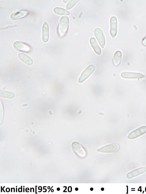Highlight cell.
Here are the masks:
<instances>
[{
	"instance_id": "obj_1",
	"label": "cell",
	"mask_w": 146,
	"mask_h": 194,
	"mask_svg": "<svg viewBox=\"0 0 146 194\" xmlns=\"http://www.w3.org/2000/svg\"><path fill=\"white\" fill-rule=\"evenodd\" d=\"M69 22L68 17L66 16L62 17L58 24L57 32L59 36L61 38L64 37L67 33Z\"/></svg>"
},
{
	"instance_id": "obj_2",
	"label": "cell",
	"mask_w": 146,
	"mask_h": 194,
	"mask_svg": "<svg viewBox=\"0 0 146 194\" xmlns=\"http://www.w3.org/2000/svg\"><path fill=\"white\" fill-rule=\"evenodd\" d=\"M95 69V66L91 64L87 67L82 73L78 79L79 83H82L93 73Z\"/></svg>"
},
{
	"instance_id": "obj_3",
	"label": "cell",
	"mask_w": 146,
	"mask_h": 194,
	"mask_svg": "<svg viewBox=\"0 0 146 194\" xmlns=\"http://www.w3.org/2000/svg\"><path fill=\"white\" fill-rule=\"evenodd\" d=\"M17 50L25 53H29L32 50L31 47L29 45L19 41L15 42L13 45Z\"/></svg>"
},
{
	"instance_id": "obj_4",
	"label": "cell",
	"mask_w": 146,
	"mask_h": 194,
	"mask_svg": "<svg viewBox=\"0 0 146 194\" xmlns=\"http://www.w3.org/2000/svg\"><path fill=\"white\" fill-rule=\"evenodd\" d=\"M94 34L100 46L102 48L104 47L106 40L102 30L100 28H96L94 31Z\"/></svg>"
},
{
	"instance_id": "obj_5",
	"label": "cell",
	"mask_w": 146,
	"mask_h": 194,
	"mask_svg": "<svg viewBox=\"0 0 146 194\" xmlns=\"http://www.w3.org/2000/svg\"><path fill=\"white\" fill-rule=\"evenodd\" d=\"M72 147L74 151L79 156L84 158L86 156L85 150L78 142L76 141L73 142L72 144Z\"/></svg>"
},
{
	"instance_id": "obj_6",
	"label": "cell",
	"mask_w": 146,
	"mask_h": 194,
	"mask_svg": "<svg viewBox=\"0 0 146 194\" xmlns=\"http://www.w3.org/2000/svg\"><path fill=\"white\" fill-rule=\"evenodd\" d=\"M146 133V126H142L131 132L127 138L132 139L136 138Z\"/></svg>"
},
{
	"instance_id": "obj_7",
	"label": "cell",
	"mask_w": 146,
	"mask_h": 194,
	"mask_svg": "<svg viewBox=\"0 0 146 194\" xmlns=\"http://www.w3.org/2000/svg\"><path fill=\"white\" fill-rule=\"evenodd\" d=\"M123 78L127 79H142L145 77V76L141 73H137L125 72L121 74Z\"/></svg>"
},
{
	"instance_id": "obj_8",
	"label": "cell",
	"mask_w": 146,
	"mask_h": 194,
	"mask_svg": "<svg viewBox=\"0 0 146 194\" xmlns=\"http://www.w3.org/2000/svg\"><path fill=\"white\" fill-rule=\"evenodd\" d=\"M119 149V145L117 144H112L104 146L98 151L104 152H116Z\"/></svg>"
},
{
	"instance_id": "obj_9",
	"label": "cell",
	"mask_w": 146,
	"mask_h": 194,
	"mask_svg": "<svg viewBox=\"0 0 146 194\" xmlns=\"http://www.w3.org/2000/svg\"><path fill=\"white\" fill-rule=\"evenodd\" d=\"M117 21L116 18L112 16L110 19V34L112 38L116 35L117 32Z\"/></svg>"
},
{
	"instance_id": "obj_10",
	"label": "cell",
	"mask_w": 146,
	"mask_h": 194,
	"mask_svg": "<svg viewBox=\"0 0 146 194\" xmlns=\"http://www.w3.org/2000/svg\"><path fill=\"white\" fill-rule=\"evenodd\" d=\"M29 13V11L27 10H21L13 13L11 15L10 17L13 20H19L26 16Z\"/></svg>"
},
{
	"instance_id": "obj_11",
	"label": "cell",
	"mask_w": 146,
	"mask_h": 194,
	"mask_svg": "<svg viewBox=\"0 0 146 194\" xmlns=\"http://www.w3.org/2000/svg\"><path fill=\"white\" fill-rule=\"evenodd\" d=\"M49 37V25L47 23L45 22L42 27V39L43 41L44 42H47L48 41Z\"/></svg>"
},
{
	"instance_id": "obj_12",
	"label": "cell",
	"mask_w": 146,
	"mask_h": 194,
	"mask_svg": "<svg viewBox=\"0 0 146 194\" xmlns=\"http://www.w3.org/2000/svg\"><path fill=\"white\" fill-rule=\"evenodd\" d=\"M19 59L23 62L28 65H32L33 63L32 59L27 55L23 53L18 54Z\"/></svg>"
},
{
	"instance_id": "obj_13",
	"label": "cell",
	"mask_w": 146,
	"mask_h": 194,
	"mask_svg": "<svg viewBox=\"0 0 146 194\" xmlns=\"http://www.w3.org/2000/svg\"><path fill=\"white\" fill-rule=\"evenodd\" d=\"M146 171V168L144 167L140 168L129 173L127 175V177L130 178L141 174Z\"/></svg>"
},
{
	"instance_id": "obj_14",
	"label": "cell",
	"mask_w": 146,
	"mask_h": 194,
	"mask_svg": "<svg viewBox=\"0 0 146 194\" xmlns=\"http://www.w3.org/2000/svg\"><path fill=\"white\" fill-rule=\"evenodd\" d=\"M90 45L95 52L99 55L101 54V49L98 45L97 42L94 37L91 38L90 40Z\"/></svg>"
},
{
	"instance_id": "obj_15",
	"label": "cell",
	"mask_w": 146,
	"mask_h": 194,
	"mask_svg": "<svg viewBox=\"0 0 146 194\" xmlns=\"http://www.w3.org/2000/svg\"><path fill=\"white\" fill-rule=\"evenodd\" d=\"M122 57V54L119 51H116L114 53L113 59V63L114 65L117 67L120 63Z\"/></svg>"
},
{
	"instance_id": "obj_16",
	"label": "cell",
	"mask_w": 146,
	"mask_h": 194,
	"mask_svg": "<svg viewBox=\"0 0 146 194\" xmlns=\"http://www.w3.org/2000/svg\"><path fill=\"white\" fill-rule=\"evenodd\" d=\"M53 11L55 13L60 15H68L70 14V13L67 10L59 7H55Z\"/></svg>"
},
{
	"instance_id": "obj_17",
	"label": "cell",
	"mask_w": 146,
	"mask_h": 194,
	"mask_svg": "<svg viewBox=\"0 0 146 194\" xmlns=\"http://www.w3.org/2000/svg\"><path fill=\"white\" fill-rule=\"evenodd\" d=\"M0 96L4 98H12L14 97L15 94L12 92L4 91L1 90Z\"/></svg>"
},
{
	"instance_id": "obj_18",
	"label": "cell",
	"mask_w": 146,
	"mask_h": 194,
	"mask_svg": "<svg viewBox=\"0 0 146 194\" xmlns=\"http://www.w3.org/2000/svg\"><path fill=\"white\" fill-rule=\"evenodd\" d=\"M79 1V0H71L67 4L66 8L69 10L73 7Z\"/></svg>"
},
{
	"instance_id": "obj_19",
	"label": "cell",
	"mask_w": 146,
	"mask_h": 194,
	"mask_svg": "<svg viewBox=\"0 0 146 194\" xmlns=\"http://www.w3.org/2000/svg\"><path fill=\"white\" fill-rule=\"evenodd\" d=\"M142 43L143 46H146V37L143 39Z\"/></svg>"
},
{
	"instance_id": "obj_20",
	"label": "cell",
	"mask_w": 146,
	"mask_h": 194,
	"mask_svg": "<svg viewBox=\"0 0 146 194\" xmlns=\"http://www.w3.org/2000/svg\"><path fill=\"white\" fill-rule=\"evenodd\" d=\"M72 191V187L71 186H69L68 188V191L69 192H71Z\"/></svg>"
},
{
	"instance_id": "obj_21",
	"label": "cell",
	"mask_w": 146,
	"mask_h": 194,
	"mask_svg": "<svg viewBox=\"0 0 146 194\" xmlns=\"http://www.w3.org/2000/svg\"><path fill=\"white\" fill-rule=\"evenodd\" d=\"M6 190L7 192H9L10 191V189L9 188H7L6 189Z\"/></svg>"
},
{
	"instance_id": "obj_22",
	"label": "cell",
	"mask_w": 146,
	"mask_h": 194,
	"mask_svg": "<svg viewBox=\"0 0 146 194\" xmlns=\"http://www.w3.org/2000/svg\"><path fill=\"white\" fill-rule=\"evenodd\" d=\"M68 0H63V2H64V3H67V2H68Z\"/></svg>"
},
{
	"instance_id": "obj_23",
	"label": "cell",
	"mask_w": 146,
	"mask_h": 194,
	"mask_svg": "<svg viewBox=\"0 0 146 194\" xmlns=\"http://www.w3.org/2000/svg\"><path fill=\"white\" fill-rule=\"evenodd\" d=\"M78 190V189L77 187H76L75 188V190L76 191H77Z\"/></svg>"
},
{
	"instance_id": "obj_24",
	"label": "cell",
	"mask_w": 146,
	"mask_h": 194,
	"mask_svg": "<svg viewBox=\"0 0 146 194\" xmlns=\"http://www.w3.org/2000/svg\"><path fill=\"white\" fill-rule=\"evenodd\" d=\"M90 189L91 191H92L93 190V188L92 187H91L90 188Z\"/></svg>"
},
{
	"instance_id": "obj_25",
	"label": "cell",
	"mask_w": 146,
	"mask_h": 194,
	"mask_svg": "<svg viewBox=\"0 0 146 194\" xmlns=\"http://www.w3.org/2000/svg\"><path fill=\"white\" fill-rule=\"evenodd\" d=\"M101 190L102 191H103L104 190V188L103 187L101 189Z\"/></svg>"
},
{
	"instance_id": "obj_26",
	"label": "cell",
	"mask_w": 146,
	"mask_h": 194,
	"mask_svg": "<svg viewBox=\"0 0 146 194\" xmlns=\"http://www.w3.org/2000/svg\"><path fill=\"white\" fill-rule=\"evenodd\" d=\"M57 190L58 191H59V190H60V188H58L57 189Z\"/></svg>"
},
{
	"instance_id": "obj_27",
	"label": "cell",
	"mask_w": 146,
	"mask_h": 194,
	"mask_svg": "<svg viewBox=\"0 0 146 194\" xmlns=\"http://www.w3.org/2000/svg\"><path fill=\"white\" fill-rule=\"evenodd\" d=\"M52 187H53V186L51 188V189H50V190H49V191H48V192H49V191H50V190L51 189H52Z\"/></svg>"
},
{
	"instance_id": "obj_28",
	"label": "cell",
	"mask_w": 146,
	"mask_h": 194,
	"mask_svg": "<svg viewBox=\"0 0 146 194\" xmlns=\"http://www.w3.org/2000/svg\"><path fill=\"white\" fill-rule=\"evenodd\" d=\"M49 188H50V187L49 186V187H48V189H50Z\"/></svg>"
},
{
	"instance_id": "obj_29",
	"label": "cell",
	"mask_w": 146,
	"mask_h": 194,
	"mask_svg": "<svg viewBox=\"0 0 146 194\" xmlns=\"http://www.w3.org/2000/svg\"><path fill=\"white\" fill-rule=\"evenodd\" d=\"M17 188H16V192H17Z\"/></svg>"
},
{
	"instance_id": "obj_30",
	"label": "cell",
	"mask_w": 146,
	"mask_h": 194,
	"mask_svg": "<svg viewBox=\"0 0 146 194\" xmlns=\"http://www.w3.org/2000/svg\"><path fill=\"white\" fill-rule=\"evenodd\" d=\"M23 192H24V188H23Z\"/></svg>"
}]
</instances>
